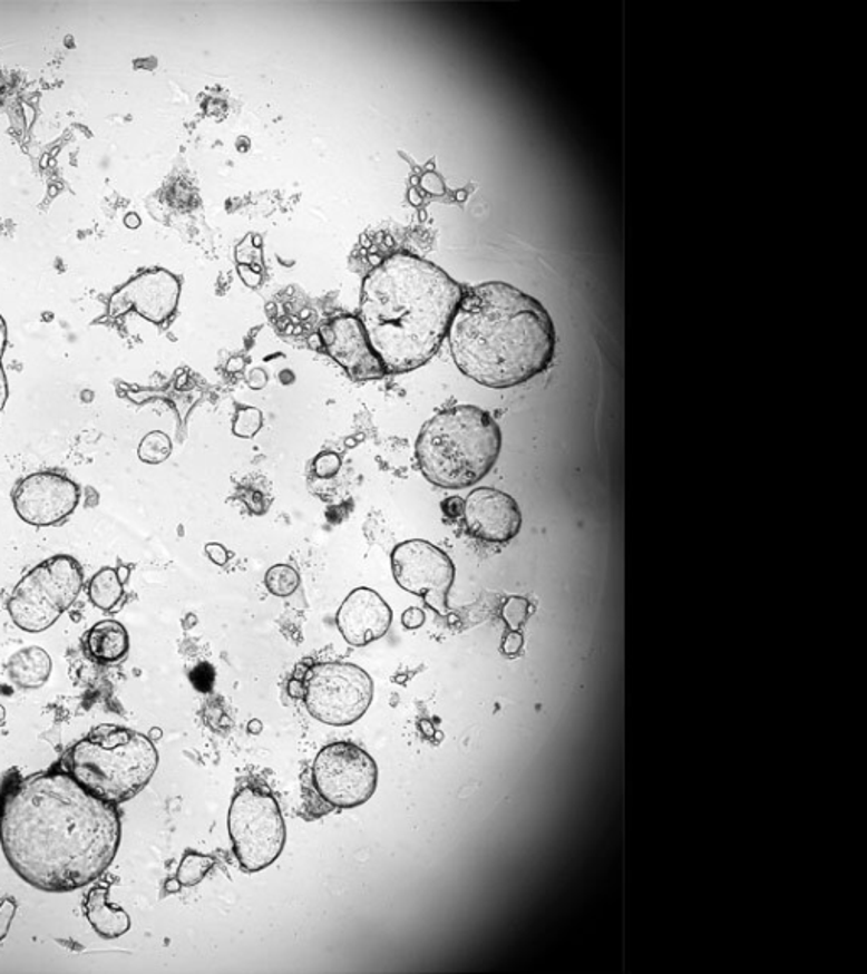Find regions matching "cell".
Segmentation results:
<instances>
[{"mask_svg":"<svg viewBox=\"0 0 867 974\" xmlns=\"http://www.w3.org/2000/svg\"><path fill=\"white\" fill-rule=\"evenodd\" d=\"M527 601L526 598L514 597L504 605V611H501V617L507 622L508 627L517 629L523 625V622L526 621L527 614Z\"/></svg>","mask_w":867,"mask_h":974,"instance_id":"obj_24","label":"cell"},{"mask_svg":"<svg viewBox=\"0 0 867 974\" xmlns=\"http://www.w3.org/2000/svg\"><path fill=\"white\" fill-rule=\"evenodd\" d=\"M423 622H426V614L423 611H420L419 607H410L403 612L402 615V624L406 629H419L422 627Z\"/></svg>","mask_w":867,"mask_h":974,"instance_id":"obj_29","label":"cell"},{"mask_svg":"<svg viewBox=\"0 0 867 974\" xmlns=\"http://www.w3.org/2000/svg\"><path fill=\"white\" fill-rule=\"evenodd\" d=\"M468 533L485 543L507 544L520 533L523 513L514 497L497 488H476L462 510Z\"/></svg>","mask_w":867,"mask_h":974,"instance_id":"obj_14","label":"cell"},{"mask_svg":"<svg viewBox=\"0 0 867 974\" xmlns=\"http://www.w3.org/2000/svg\"><path fill=\"white\" fill-rule=\"evenodd\" d=\"M462 293L445 270L409 253L370 272L358 319L388 373L417 370L438 353Z\"/></svg>","mask_w":867,"mask_h":974,"instance_id":"obj_3","label":"cell"},{"mask_svg":"<svg viewBox=\"0 0 867 974\" xmlns=\"http://www.w3.org/2000/svg\"><path fill=\"white\" fill-rule=\"evenodd\" d=\"M315 790L332 807L354 809L367 803L378 785L374 759L353 742H332L315 756Z\"/></svg>","mask_w":867,"mask_h":974,"instance_id":"obj_9","label":"cell"},{"mask_svg":"<svg viewBox=\"0 0 867 974\" xmlns=\"http://www.w3.org/2000/svg\"><path fill=\"white\" fill-rule=\"evenodd\" d=\"M0 807H2V795H0Z\"/></svg>","mask_w":867,"mask_h":974,"instance_id":"obj_40","label":"cell"},{"mask_svg":"<svg viewBox=\"0 0 867 974\" xmlns=\"http://www.w3.org/2000/svg\"><path fill=\"white\" fill-rule=\"evenodd\" d=\"M520 647H523V635L518 634V632H512V634L505 637L501 650H504L505 654H515Z\"/></svg>","mask_w":867,"mask_h":974,"instance_id":"obj_31","label":"cell"},{"mask_svg":"<svg viewBox=\"0 0 867 974\" xmlns=\"http://www.w3.org/2000/svg\"><path fill=\"white\" fill-rule=\"evenodd\" d=\"M423 185H426L427 191L432 192V194H442V191H445L442 182L439 181L436 175H426V178H423Z\"/></svg>","mask_w":867,"mask_h":974,"instance_id":"obj_33","label":"cell"},{"mask_svg":"<svg viewBox=\"0 0 867 974\" xmlns=\"http://www.w3.org/2000/svg\"><path fill=\"white\" fill-rule=\"evenodd\" d=\"M0 842L19 878L47 894H68L113 865L119 810L57 767L22 778L2 795Z\"/></svg>","mask_w":867,"mask_h":974,"instance_id":"obj_1","label":"cell"},{"mask_svg":"<svg viewBox=\"0 0 867 974\" xmlns=\"http://www.w3.org/2000/svg\"><path fill=\"white\" fill-rule=\"evenodd\" d=\"M305 707L322 724H354L373 702V680L351 663H319L305 674Z\"/></svg>","mask_w":867,"mask_h":974,"instance_id":"obj_8","label":"cell"},{"mask_svg":"<svg viewBox=\"0 0 867 974\" xmlns=\"http://www.w3.org/2000/svg\"><path fill=\"white\" fill-rule=\"evenodd\" d=\"M16 902L11 898L0 902V943L8 937L9 928L16 917Z\"/></svg>","mask_w":867,"mask_h":974,"instance_id":"obj_26","label":"cell"},{"mask_svg":"<svg viewBox=\"0 0 867 974\" xmlns=\"http://www.w3.org/2000/svg\"><path fill=\"white\" fill-rule=\"evenodd\" d=\"M181 290V280L168 270H146L110 295L109 314L117 318L135 309L153 324H165L177 311Z\"/></svg>","mask_w":867,"mask_h":974,"instance_id":"obj_12","label":"cell"},{"mask_svg":"<svg viewBox=\"0 0 867 974\" xmlns=\"http://www.w3.org/2000/svg\"><path fill=\"white\" fill-rule=\"evenodd\" d=\"M231 840L234 855L246 873L263 871L282 855L286 842V826L279 801L269 791L244 788L231 803Z\"/></svg>","mask_w":867,"mask_h":974,"instance_id":"obj_7","label":"cell"},{"mask_svg":"<svg viewBox=\"0 0 867 974\" xmlns=\"http://www.w3.org/2000/svg\"><path fill=\"white\" fill-rule=\"evenodd\" d=\"M325 351L354 381H377L388 373L370 347L367 332L357 315H339L321 328Z\"/></svg>","mask_w":867,"mask_h":974,"instance_id":"obj_13","label":"cell"},{"mask_svg":"<svg viewBox=\"0 0 867 974\" xmlns=\"http://www.w3.org/2000/svg\"><path fill=\"white\" fill-rule=\"evenodd\" d=\"M315 474L321 478H332L341 470V458L335 452L325 451L315 458Z\"/></svg>","mask_w":867,"mask_h":974,"instance_id":"obj_25","label":"cell"},{"mask_svg":"<svg viewBox=\"0 0 867 974\" xmlns=\"http://www.w3.org/2000/svg\"><path fill=\"white\" fill-rule=\"evenodd\" d=\"M215 866V859L201 853L187 851L178 868L177 879L182 886H195L208 875Z\"/></svg>","mask_w":867,"mask_h":974,"instance_id":"obj_20","label":"cell"},{"mask_svg":"<svg viewBox=\"0 0 867 974\" xmlns=\"http://www.w3.org/2000/svg\"><path fill=\"white\" fill-rule=\"evenodd\" d=\"M289 693L293 699H303L305 686H303L302 680H299V678H292L289 683Z\"/></svg>","mask_w":867,"mask_h":974,"instance_id":"obj_34","label":"cell"},{"mask_svg":"<svg viewBox=\"0 0 867 974\" xmlns=\"http://www.w3.org/2000/svg\"><path fill=\"white\" fill-rule=\"evenodd\" d=\"M247 729H250V732H253V734H260V732H262L263 724L262 722H260V720H253V722L247 725Z\"/></svg>","mask_w":867,"mask_h":974,"instance_id":"obj_37","label":"cell"},{"mask_svg":"<svg viewBox=\"0 0 867 974\" xmlns=\"http://www.w3.org/2000/svg\"><path fill=\"white\" fill-rule=\"evenodd\" d=\"M192 682L201 692H208L214 685V668L208 666L207 663L195 668L194 673H192Z\"/></svg>","mask_w":867,"mask_h":974,"instance_id":"obj_27","label":"cell"},{"mask_svg":"<svg viewBox=\"0 0 867 974\" xmlns=\"http://www.w3.org/2000/svg\"><path fill=\"white\" fill-rule=\"evenodd\" d=\"M441 508L445 516L458 519V517L462 516V510H465V500L459 497H449L442 501Z\"/></svg>","mask_w":867,"mask_h":974,"instance_id":"obj_30","label":"cell"},{"mask_svg":"<svg viewBox=\"0 0 867 974\" xmlns=\"http://www.w3.org/2000/svg\"><path fill=\"white\" fill-rule=\"evenodd\" d=\"M152 738H153V739H159V738H162V731H159V729H153V731H152Z\"/></svg>","mask_w":867,"mask_h":974,"instance_id":"obj_39","label":"cell"},{"mask_svg":"<svg viewBox=\"0 0 867 974\" xmlns=\"http://www.w3.org/2000/svg\"><path fill=\"white\" fill-rule=\"evenodd\" d=\"M8 377H6L4 367H2V363H0V410L4 409L6 402H8Z\"/></svg>","mask_w":867,"mask_h":974,"instance_id":"obj_32","label":"cell"},{"mask_svg":"<svg viewBox=\"0 0 867 974\" xmlns=\"http://www.w3.org/2000/svg\"><path fill=\"white\" fill-rule=\"evenodd\" d=\"M172 439L162 431H153L143 438L139 442L138 456L143 462L148 465H159L166 461L172 455Z\"/></svg>","mask_w":867,"mask_h":974,"instance_id":"obj_22","label":"cell"},{"mask_svg":"<svg viewBox=\"0 0 867 974\" xmlns=\"http://www.w3.org/2000/svg\"><path fill=\"white\" fill-rule=\"evenodd\" d=\"M85 915L103 939H117L131 928L126 910L109 902V888L96 886L85 900Z\"/></svg>","mask_w":867,"mask_h":974,"instance_id":"obj_16","label":"cell"},{"mask_svg":"<svg viewBox=\"0 0 867 974\" xmlns=\"http://www.w3.org/2000/svg\"><path fill=\"white\" fill-rule=\"evenodd\" d=\"M80 500V488L70 478L55 471L28 475L16 485L12 504L16 513L29 526L51 527L74 514Z\"/></svg>","mask_w":867,"mask_h":974,"instance_id":"obj_11","label":"cell"},{"mask_svg":"<svg viewBox=\"0 0 867 974\" xmlns=\"http://www.w3.org/2000/svg\"><path fill=\"white\" fill-rule=\"evenodd\" d=\"M448 339L456 367L488 389L524 386L556 357V328L547 309L505 282L465 290Z\"/></svg>","mask_w":867,"mask_h":974,"instance_id":"obj_2","label":"cell"},{"mask_svg":"<svg viewBox=\"0 0 867 974\" xmlns=\"http://www.w3.org/2000/svg\"><path fill=\"white\" fill-rule=\"evenodd\" d=\"M205 553H207L211 562H214L217 566H224L227 562H230V551L223 546V544L211 543L205 546Z\"/></svg>","mask_w":867,"mask_h":974,"instance_id":"obj_28","label":"cell"},{"mask_svg":"<svg viewBox=\"0 0 867 974\" xmlns=\"http://www.w3.org/2000/svg\"><path fill=\"white\" fill-rule=\"evenodd\" d=\"M6 344H8V325L4 318L0 315V360L4 357Z\"/></svg>","mask_w":867,"mask_h":974,"instance_id":"obj_35","label":"cell"},{"mask_svg":"<svg viewBox=\"0 0 867 974\" xmlns=\"http://www.w3.org/2000/svg\"><path fill=\"white\" fill-rule=\"evenodd\" d=\"M300 585V576L293 566L275 565L269 569L265 576V586L275 597L286 598L296 592Z\"/></svg>","mask_w":867,"mask_h":974,"instance_id":"obj_21","label":"cell"},{"mask_svg":"<svg viewBox=\"0 0 867 974\" xmlns=\"http://www.w3.org/2000/svg\"><path fill=\"white\" fill-rule=\"evenodd\" d=\"M158 762L152 739L133 729L103 724L78 741L58 767L90 793L120 805L145 790Z\"/></svg>","mask_w":867,"mask_h":974,"instance_id":"obj_5","label":"cell"},{"mask_svg":"<svg viewBox=\"0 0 867 974\" xmlns=\"http://www.w3.org/2000/svg\"><path fill=\"white\" fill-rule=\"evenodd\" d=\"M263 428L262 410L254 407H244L237 410L236 419L233 423V432L237 438L250 439L254 438Z\"/></svg>","mask_w":867,"mask_h":974,"instance_id":"obj_23","label":"cell"},{"mask_svg":"<svg viewBox=\"0 0 867 974\" xmlns=\"http://www.w3.org/2000/svg\"><path fill=\"white\" fill-rule=\"evenodd\" d=\"M53 663L50 654L42 647L31 646L12 654L8 661L11 682L25 690L41 689L50 678Z\"/></svg>","mask_w":867,"mask_h":974,"instance_id":"obj_18","label":"cell"},{"mask_svg":"<svg viewBox=\"0 0 867 974\" xmlns=\"http://www.w3.org/2000/svg\"><path fill=\"white\" fill-rule=\"evenodd\" d=\"M89 597L100 611H114L124 597V583L120 582L117 569L103 568L97 572L89 583Z\"/></svg>","mask_w":867,"mask_h":974,"instance_id":"obj_19","label":"cell"},{"mask_svg":"<svg viewBox=\"0 0 867 974\" xmlns=\"http://www.w3.org/2000/svg\"><path fill=\"white\" fill-rule=\"evenodd\" d=\"M392 572L400 588L422 597L436 614L449 615L456 566L445 551L423 539L400 543L392 553Z\"/></svg>","mask_w":867,"mask_h":974,"instance_id":"obj_10","label":"cell"},{"mask_svg":"<svg viewBox=\"0 0 867 974\" xmlns=\"http://www.w3.org/2000/svg\"><path fill=\"white\" fill-rule=\"evenodd\" d=\"M85 651L90 660L113 664L123 660L129 651V635L117 621H100L85 634Z\"/></svg>","mask_w":867,"mask_h":974,"instance_id":"obj_17","label":"cell"},{"mask_svg":"<svg viewBox=\"0 0 867 974\" xmlns=\"http://www.w3.org/2000/svg\"><path fill=\"white\" fill-rule=\"evenodd\" d=\"M182 888V883L177 878L168 879L165 885L166 894H178Z\"/></svg>","mask_w":867,"mask_h":974,"instance_id":"obj_36","label":"cell"},{"mask_svg":"<svg viewBox=\"0 0 867 974\" xmlns=\"http://www.w3.org/2000/svg\"><path fill=\"white\" fill-rule=\"evenodd\" d=\"M390 605L371 588H357L345 597L335 617L345 643L363 647L381 640L392 625Z\"/></svg>","mask_w":867,"mask_h":974,"instance_id":"obj_15","label":"cell"},{"mask_svg":"<svg viewBox=\"0 0 867 974\" xmlns=\"http://www.w3.org/2000/svg\"><path fill=\"white\" fill-rule=\"evenodd\" d=\"M501 445L500 426L487 410L456 406L423 423L416 456L430 484L461 490L480 484L494 470Z\"/></svg>","mask_w":867,"mask_h":974,"instance_id":"obj_4","label":"cell"},{"mask_svg":"<svg viewBox=\"0 0 867 974\" xmlns=\"http://www.w3.org/2000/svg\"><path fill=\"white\" fill-rule=\"evenodd\" d=\"M4 720H6V709H4V707L0 705V724H4Z\"/></svg>","mask_w":867,"mask_h":974,"instance_id":"obj_38","label":"cell"},{"mask_svg":"<svg viewBox=\"0 0 867 974\" xmlns=\"http://www.w3.org/2000/svg\"><path fill=\"white\" fill-rule=\"evenodd\" d=\"M84 569L77 559L58 555L39 563L12 592L8 612L26 632L50 629L80 595Z\"/></svg>","mask_w":867,"mask_h":974,"instance_id":"obj_6","label":"cell"}]
</instances>
